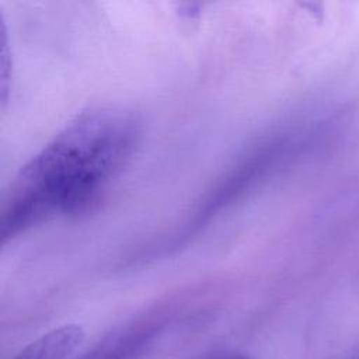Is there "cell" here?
I'll return each instance as SVG.
<instances>
[{"label":"cell","mask_w":359,"mask_h":359,"mask_svg":"<svg viewBox=\"0 0 359 359\" xmlns=\"http://www.w3.org/2000/svg\"><path fill=\"white\" fill-rule=\"evenodd\" d=\"M135 135V121L118 109H91L77 116L13 182L3 206V241L55 212L91 203L129 154Z\"/></svg>","instance_id":"obj_1"},{"label":"cell","mask_w":359,"mask_h":359,"mask_svg":"<svg viewBox=\"0 0 359 359\" xmlns=\"http://www.w3.org/2000/svg\"><path fill=\"white\" fill-rule=\"evenodd\" d=\"M84 330L77 324H65L41 335L13 359H67L84 341Z\"/></svg>","instance_id":"obj_2"},{"label":"cell","mask_w":359,"mask_h":359,"mask_svg":"<svg viewBox=\"0 0 359 359\" xmlns=\"http://www.w3.org/2000/svg\"><path fill=\"white\" fill-rule=\"evenodd\" d=\"M229 359H250V358H247V356H244V355H237V356H231V358H229Z\"/></svg>","instance_id":"obj_3"},{"label":"cell","mask_w":359,"mask_h":359,"mask_svg":"<svg viewBox=\"0 0 359 359\" xmlns=\"http://www.w3.org/2000/svg\"><path fill=\"white\" fill-rule=\"evenodd\" d=\"M358 359H359V358H358Z\"/></svg>","instance_id":"obj_4"}]
</instances>
